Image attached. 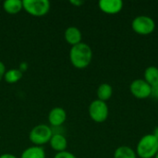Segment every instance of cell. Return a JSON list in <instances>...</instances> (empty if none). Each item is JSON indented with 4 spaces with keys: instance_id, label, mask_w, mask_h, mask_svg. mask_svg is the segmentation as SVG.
Wrapping results in <instances>:
<instances>
[{
    "instance_id": "6da1fadb",
    "label": "cell",
    "mask_w": 158,
    "mask_h": 158,
    "mask_svg": "<svg viewBox=\"0 0 158 158\" xmlns=\"http://www.w3.org/2000/svg\"><path fill=\"white\" fill-rule=\"evenodd\" d=\"M69 60L72 66L78 69L89 67L93 60V50L86 43H80L71 46L69 50Z\"/></svg>"
},
{
    "instance_id": "7402d4cb",
    "label": "cell",
    "mask_w": 158,
    "mask_h": 158,
    "mask_svg": "<svg viewBox=\"0 0 158 158\" xmlns=\"http://www.w3.org/2000/svg\"><path fill=\"white\" fill-rule=\"evenodd\" d=\"M27 69H28V65H27V63L22 62V63H20V64H19V69L20 71L24 72L25 70H27Z\"/></svg>"
},
{
    "instance_id": "277c9868",
    "label": "cell",
    "mask_w": 158,
    "mask_h": 158,
    "mask_svg": "<svg viewBox=\"0 0 158 158\" xmlns=\"http://www.w3.org/2000/svg\"><path fill=\"white\" fill-rule=\"evenodd\" d=\"M131 29L139 35H149L155 31L156 22L150 16L139 15L132 19Z\"/></svg>"
},
{
    "instance_id": "8992f818",
    "label": "cell",
    "mask_w": 158,
    "mask_h": 158,
    "mask_svg": "<svg viewBox=\"0 0 158 158\" xmlns=\"http://www.w3.org/2000/svg\"><path fill=\"white\" fill-rule=\"evenodd\" d=\"M88 113L93 121L96 123H103L108 118L109 107L106 102L95 99L89 105Z\"/></svg>"
},
{
    "instance_id": "ffe728a7",
    "label": "cell",
    "mask_w": 158,
    "mask_h": 158,
    "mask_svg": "<svg viewBox=\"0 0 158 158\" xmlns=\"http://www.w3.org/2000/svg\"><path fill=\"white\" fill-rule=\"evenodd\" d=\"M151 96L153 98L157 99L158 100V84L152 87V94H151Z\"/></svg>"
},
{
    "instance_id": "ac0fdd59",
    "label": "cell",
    "mask_w": 158,
    "mask_h": 158,
    "mask_svg": "<svg viewBox=\"0 0 158 158\" xmlns=\"http://www.w3.org/2000/svg\"><path fill=\"white\" fill-rule=\"evenodd\" d=\"M54 158H78L74 154H72L71 152L69 151H64V152H60V153H56L55 155Z\"/></svg>"
},
{
    "instance_id": "603a6c76",
    "label": "cell",
    "mask_w": 158,
    "mask_h": 158,
    "mask_svg": "<svg viewBox=\"0 0 158 158\" xmlns=\"http://www.w3.org/2000/svg\"><path fill=\"white\" fill-rule=\"evenodd\" d=\"M0 158H18L17 156H15L14 155L12 154H9V153H6V154H2L0 156Z\"/></svg>"
},
{
    "instance_id": "8fae6325",
    "label": "cell",
    "mask_w": 158,
    "mask_h": 158,
    "mask_svg": "<svg viewBox=\"0 0 158 158\" xmlns=\"http://www.w3.org/2000/svg\"><path fill=\"white\" fill-rule=\"evenodd\" d=\"M49 144L54 151H56V153H60L67 151L68 140L66 136L61 133H53Z\"/></svg>"
},
{
    "instance_id": "e0dca14e",
    "label": "cell",
    "mask_w": 158,
    "mask_h": 158,
    "mask_svg": "<svg viewBox=\"0 0 158 158\" xmlns=\"http://www.w3.org/2000/svg\"><path fill=\"white\" fill-rule=\"evenodd\" d=\"M22 76H23V72L20 71L19 69H10L6 71L4 80L6 81V82L9 84H14L19 82L22 79Z\"/></svg>"
},
{
    "instance_id": "5b68a950",
    "label": "cell",
    "mask_w": 158,
    "mask_h": 158,
    "mask_svg": "<svg viewBox=\"0 0 158 158\" xmlns=\"http://www.w3.org/2000/svg\"><path fill=\"white\" fill-rule=\"evenodd\" d=\"M23 9L33 17L45 16L51 7V4L48 0H23Z\"/></svg>"
},
{
    "instance_id": "9c48e42d",
    "label": "cell",
    "mask_w": 158,
    "mask_h": 158,
    "mask_svg": "<svg viewBox=\"0 0 158 158\" xmlns=\"http://www.w3.org/2000/svg\"><path fill=\"white\" fill-rule=\"evenodd\" d=\"M67 120V112L64 108L56 106L52 108L48 114V122L52 127H59Z\"/></svg>"
},
{
    "instance_id": "52a82bcc",
    "label": "cell",
    "mask_w": 158,
    "mask_h": 158,
    "mask_svg": "<svg viewBox=\"0 0 158 158\" xmlns=\"http://www.w3.org/2000/svg\"><path fill=\"white\" fill-rule=\"evenodd\" d=\"M131 94L137 99H147L152 94V86L148 84L143 79L133 80L130 84Z\"/></svg>"
},
{
    "instance_id": "d6986e66",
    "label": "cell",
    "mask_w": 158,
    "mask_h": 158,
    "mask_svg": "<svg viewBox=\"0 0 158 158\" xmlns=\"http://www.w3.org/2000/svg\"><path fill=\"white\" fill-rule=\"evenodd\" d=\"M6 71V69L5 64L2 61H0V81L4 79V76H5Z\"/></svg>"
},
{
    "instance_id": "d4e9b609",
    "label": "cell",
    "mask_w": 158,
    "mask_h": 158,
    "mask_svg": "<svg viewBox=\"0 0 158 158\" xmlns=\"http://www.w3.org/2000/svg\"><path fill=\"white\" fill-rule=\"evenodd\" d=\"M154 158H158V152H157V154L156 155V156H155V157H154Z\"/></svg>"
},
{
    "instance_id": "4fadbf2b",
    "label": "cell",
    "mask_w": 158,
    "mask_h": 158,
    "mask_svg": "<svg viewBox=\"0 0 158 158\" xmlns=\"http://www.w3.org/2000/svg\"><path fill=\"white\" fill-rule=\"evenodd\" d=\"M96 95H97L98 100H101L106 103V101H108L113 95V87L109 83H106V82L101 83L97 88Z\"/></svg>"
},
{
    "instance_id": "3957f363",
    "label": "cell",
    "mask_w": 158,
    "mask_h": 158,
    "mask_svg": "<svg viewBox=\"0 0 158 158\" xmlns=\"http://www.w3.org/2000/svg\"><path fill=\"white\" fill-rule=\"evenodd\" d=\"M52 135L53 131L50 126L46 124H38L31 130L29 139L33 145L43 146L44 144L49 143Z\"/></svg>"
},
{
    "instance_id": "7a4b0ae2",
    "label": "cell",
    "mask_w": 158,
    "mask_h": 158,
    "mask_svg": "<svg viewBox=\"0 0 158 158\" xmlns=\"http://www.w3.org/2000/svg\"><path fill=\"white\" fill-rule=\"evenodd\" d=\"M136 155L140 158H154L158 152V140L152 134L143 135L136 145Z\"/></svg>"
},
{
    "instance_id": "44dd1931",
    "label": "cell",
    "mask_w": 158,
    "mask_h": 158,
    "mask_svg": "<svg viewBox=\"0 0 158 158\" xmlns=\"http://www.w3.org/2000/svg\"><path fill=\"white\" fill-rule=\"evenodd\" d=\"M69 3L71 5H73L74 6L79 7V6H82L84 4V1H81V0H70Z\"/></svg>"
},
{
    "instance_id": "cb8c5ba5",
    "label": "cell",
    "mask_w": 158,
    "mask_h": 158,
    "mask_svg": "<svg viewBox=\"0 0 158 158\" xmlns=\"http://www.w3.org/2000/svg\"><path fill=\"white\" fill-rule=\"evenodd\" d=\"M153 135L158 140V126L154 130V132H153Z\"/></svg>"
},
{
    "instance_id": "ba28073f",
    "label": "cell",
    "mask_w": 158,
    "mask_h": 158,
    "mask_svg": "<svg viewBox=\"0 0 158 158\" xmlns=\"http://www.w3.org/2000/svg\"><path fill=\"white\" fill-rule=\"evenodd\" d=\"M124 3L121 0H100L99 9L107 15H116L123 9Z\"/></svg>"
},
{
    "instance_id": "2e32d148",
    "label": "cell",
    "mask_w": 158,
    "mask_h": 158,
    "mask_svg": "<svg viewBox=\"0 0 158 158\" xmlns=\"http://www.w3.org/2000/svg\"><path fill=\"white\" fill-rule=\"evenodd\" d=\"M114 158H137L135 150L127 145L118 146L114 152Z\"/></svg>"
},
{
    "instance_id": "7c38bea8",
    "label": "cell",
    "mask_w": 158,
    "mask_h": 158,
    "mask_svg": "<svg viewBox=\"0 0 158 158\" xmlns=\"http://www.w3.org/2000/svg\"><path fill=\"white\" fill-rule=\"evenodd\" d=\"M20 158H46V154L42 146L32 145L21 153Z\"/></svg>"
},
{
    "instance_id": "5bb4252c",
    "label": "cell",
    "mask_w": 158,
    "mask_h": 158,
    "mask_svg": "<svg viewBox=\"0 0 158 158\" xmlns=\"http://www.w3.org/2000/svg\"><path fill=\"white\" fill-rule=\"evenodd\" d=\"M4 10L10 15H15L19 13L23 9L21 0H6L3 3Z\"/></svg>"
},
{
    "instance_id": "30bf717a",
    "label": "cell",
    "mask_w": 158,
    "mask_h": 158,
    "mask_svg": "<svg viewBox=\"0 0 158 158\" xmlns=\"http://www.w3.org/2000/svg\"><path fill=\"white\" fill-rule=\"evenodd\" d=\"M64 38L69 44L73 46V45H76V44L81 43L82 33L78 27L69 26L65 30Z\"/></svg>"
},
{
    "instance_id": "9a60e30c",
    "label": "cell",
    "mask_w": 158,
    "mask_h": 158,
    "mask_svg": "<svg viewBox=\"0 0 158 158\" xmlns=\"http://www.w3.org/2000/svg\"><path fill=\"white\" fill-rule=\"evenodd\" d=\"M143 80L152 87L158 84V68L156 66H149L144 69Z\"/></svg>"
}]
</instances>
